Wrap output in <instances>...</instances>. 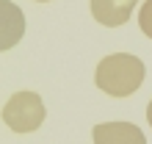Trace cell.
Instances as JSON below:
<instances>
[{"mask_svg":"<svg viewBox=\"0 0 152 144\" xmlns=\"http://www.w3.org/2000/svg\"><path fill=\"white\" fill-rule=\"evenodd\" d=\"M138 25H141V31H144V36H149V39H152V0L141 3V11H138Z\"/></svg>","mask_w":152,"mask_h":144,"instance_id":"6","label":"cell"},{"mask_svg":"<svg viewBox=\"0 0 152 144\" xmlns=\"http://www.w3.org/2000/svg\"><path fill=\"white\" fill-rule=\"evenodd\" d=\"M36 3H47V0H36Z\"/></svg>","mask_w":152,"mask_h":144,"instance_id":"8","label":"cell"},{"mask_svg":"<svg viewBox=\"0 0 152 144\" xmlns=\"http://www.w3.org/2000/svg\"><path fill=\"white\" fill-rule=\"evenodd\" d=\"M94 144H147L141 128L133 122H102L91 130Z\"/></svg>","mask_w":152,"mask_h":144,"instance_id":"3","label":"cell"},{"mask_svg":"<svg viewBox=\"0 0 152 144\" xmlns=\"http://www.w3.org/2000/svg\"><path fill=\"white\" fill-rule=\"evenodd\" d=\"M138 0H91V17L105 28H119L130 20Z\"/></svg>","mask_w":152,"mask_h":144,"instance_id":"5","label":"cell"},{"mask_svg":"<svg viewBox=\"0 0 152 144\" xmlns=\"http://www.w3.org/2000/svg\"><path fill=\"white\" fill-rule=\"evenodd\" d=\"M3 122L14 133H31L44 122V103L36 92H14L3 108Z\"/></svg>","mask_w":152,"mask_h":144,"instance_id":"2","label":"cell"},{"mask_svg":"<svg viewBox=\"0 0 152 144\" xmlns=\"http://www.w3.org/2000/svg\"><path fill=\"white\" fill-rule=\"evenodd\" d=\"M144 61L130 53H111L97 64V86L111 97H130L144 83Z\"/></svg>","mask_w":152,"mask_h":144,"instance_id":"1","label":"cell"},{"mask_svg":"<svg viewBox=\"0 0 152 144\" xmlns=\"http://www.w3.org/2000/svg\"><path fill=\"white\" fill-rule=\"evenodd\" d=\"M25 33V17L11 0H0V50L14 47Z\"/></svg>","mask_w":152,"mask_h":144,"instance_id":"4","label":"cell"},{"mask_svg":"<svg viewBox=\"0 0 152 144\" xmlns=\"http://www.w3.org/2000/svg\"><path fill=\"white\" fill-rule=\"evenodd\" d=\"M147 122H149V128H152V100H149V105H147Z\"/></svg>","mask_w":152,"mask_h":144,"instance_id":"7","label":"cell"}]
</instances>
